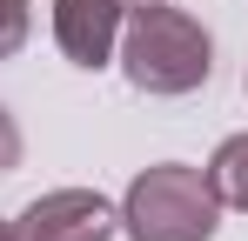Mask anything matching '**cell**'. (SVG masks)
<instances>
[{
	"label": "cell",
	"mask_w": 248,
	"mask_h": 241,
	"mask_svg": "<svg viewBox=\"0 0 248 241\" xmlns=\"http://www.w3.org/2000/svg\"><path fill=\"white\" fill-rule=\"evenodd\" d=\"M34 34V0H0V60H14Z\"/></svg>",
	"instance_id": "cell-6"
},
{
	"label": "cell",
	"mask_w": 248,
	"mask_h": 241,
	"mask_svg": "<svg viewBox=\"0 0 248 241\" xmlns=\"http://www.w3.org/2000/svg\"><path fill=\"white\" fill-rule=\"evenodd\" d=\"M121 7H148V0H121Z\"/></svg>",
	"instance_id": "cell-9"
},
{
	"label": "cell",
	"mask_w": 248,
	"mask_h": 241,
	"mask_svg": "<svg viewBox=\"0 0 248 241\" xmlns=\"http://www.w3.org/2000/svg\"><path fill=\"white\" fill-rule=\"evenodd\" d=\"M121 235V208L94 188H54L27 201V214L14 221V241H114Z\"/></svg>",
	"instance_id": "cell-3"
},
{
	"label": "cell",
	"mask_w": 248,
	"mask_h": 241,
	"mask_svg": "<svg viewBox=\"0 0 248 241\" xmlns=\"http://www.w3.org/2000/svg\"><path fill=\"white\" fill-rule=\"evenodd\" d=\"M121 20H127L121 0H54V47L74 67L101 74L121 47Z\"/></svg>",
	"instance_id": "cell-4"
},
{
	"label": "cell",
	"mask_w": 248,
	"mask_h": 241,
	"mask_svg": "<svg viewBox=\"0 0 248 241\" xmlns=\"http://www.w3.org/2000/svg\"><path fill=\"white\" fill-rule=\"evenodd\" d=\"M202 174H208V188H215V201H221V208L248 214V134H228Z\"/></svg>",
	"instance_id": "cell-5"
},
{
	"label": "cell",
	"mask_w": 248,
	"mask_h": 241,
	"mask_svg": "<svg viewBox=\"0 0 248 241\" xmlns=\"http://www.w3.org/2000/svg\"><path fill=\"white\" fill-rule=\"evenodd\" d=\"M7 167H20V127H14V114L0 107V174Z\"/></svg>",
	"instance_id": "cell-7"
},
{
	"label": "cell",
	"mask_w": 248,
	"mask_h": 241,
	"mask_svg": "<svg viewBox=\"0 0 248 241\" xmlns=\"http://www.w3.org/2000/svg\"><path fill=\"white\" fill-rule=\"evenodd\" d=\"M221 201L202 167L188 161H155L127 181L121 195V235L127 241H215Z\"/></svg>",
	"instance_id": "cell-2"
},
{
	"label": "cell",
	"mask_w": 248,
	"mask_h": 241,
	"mask_svg": "<svg viewBox=\"0 0 248 241\" xmlns=\"http://www.w3.org/2000/svg\"><path fill=\"white\" fill-rule=\"evenodd\" d=\"M0 241H14V221H0Z\"/></svg>",
	"instance_id": "cell-8"
},
{
	"label": "cell",
	"mask_w": 248,
	"mask_h": 241,
	"mask_svg": "<svg viewBox=\"0 0 248 241\" xmlns=\"http://www.w3.org/2000/svg\"><path fill=\"white\" fill-rule=\"evenodd\" d=\"M114 60H121L127 87L174 101V94L208 87V74H215V40H208V27L195 14H181V7H168V0H148V7H127Z\"/></svg>",
	"instance_id": "cell-1"
}]
</instances>
